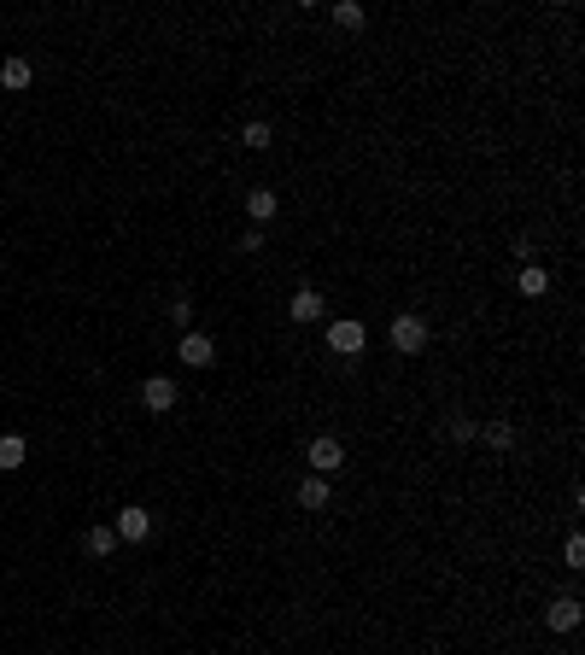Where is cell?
<instances>
[{
  "label": "cell",
  "instance_id": "cell-6",
  "mask_svg": "<svg viewBox=\"0 0 585 655\" xmlns=\"http://www.w3.org/2000/svg\"><path fill=\"white\" fill-rule=\"evenodd\" d=\"M140 404L158 410V416H164V410H176V380H170V375H153L147 387H140Z\"/></svg>",
  "mask_w": 585,
  "mask_h": 655
},
{
  "label": "cell",
  "instance_id": "cell-16",
  "mask_svg": "<svg viewBox=\"0 0 585 655\" xmlns=\"http://www.w3.org/2000/svg\"><path fill=\"white\" fill-rule=\"evenodd\" d=\"M24 457H29V445L18 433H6V439H0V468H24Z\"/></svg>",
  "mask_w": 585,
  "mask_h": 655
},
{
  "label": "cell",
  "instance_id": "cell-20",
  "mask_svg": "<svg viewBox=\"0 0 585 655\" xmlns=\"http://www.w3.org/2000/svg\"><path fill=\"white\" fill-rule=\"evenodd\" d=\"M170 322H176V328H188V322H194V299H170Z\"/></svg>",
  "mask_w": 585,
  "mask_h": 655
},
{
  "label": "cell",
  "instance_id": "cell-8",
  "mask_svg": "<svg viewBox=\"0 0 585 655\" xmlns=\"http://www.w3.org/2000/svg\"><path fill=\"white\" fill-rule=\"evenodd\" d=\"M322 310H328V299H322L317 287H299V293H292V305H287V316H292V322H322Z\"/></svg>",
  "mask_w": 585,
  "mask_h": 655
},
{
  "label": "cell",
  "instance_id": "cell-15",
  "mask_svg": "<svg viewBox=\"0 0 585 655\" xmlns=\"http://www.w3.org/2000/svg\"><path fill=\"white\" fill-rule=\"evenodd\" d=\"M240 140H246L252 153H269V140H276V129H269V124H264V117H252V124H246V129H240Z\"/></svg>",
  "mask_w": 585,
  "mask_h": 655
},
{
  "label": "cell",
  "instance_id": "cell-1",
  "mask_svg": "<svg viewBox=\"0 0 585 655\" xmlns=\"http://www.w3.org/2000/svg\"><path fill=\"white\" fill-rule=\"evenodd\" d=\"M392 351H405V357H416V351H428V322L416 316V310H405V316H392Z\"/></svg>",
  "mask_w": 585,
  "mask_h": 655
},
{
  "label": "cell",
  "instance_id": "cell-9",
  "mask_svg": "<svg viewBox=\"0 0 585 655\" xmlns=\"http://www.w3.org/2000/svg\"><path fill=\"white\" fill-rule=\"evenodd\" d=\"M276 211H281L276 188H252V194H246V217H252L258 228H264V223H276Z\"/></svg>",
  "mask_w": 585,
  "mask_h": 655
},
{
  "label": "cell",
  "instance_id": "cell-14",
  "mask_svg": "<svg viewBox=\"0 0 585 655\" xmlns=\"http://www.w3.org/2000/svg\"><path fill=\"white\" fill-rule=\"evenodd\" d=\"M83 544H88V556L106 562V556L117 550V532H112V527H88V532H83Z\"/></svg>",
  "mask_w": 585,
  "mask_h": 655
},
{
  "label": "cell",
  "instance_id": "cell-2",
  "mask_svg": "<svg viewBox=\"0 0 585 655\" xmlns=\"http://www.w3.org/2000/svg\"><path fill=\"white\" fill-rule=\"evenodd\" d=\"M305 462H310V475H334L340 462H346V445H340L334 433H317V439H310V451H305Z\"/></svg>",
  "mask_w": 585,
  "mask_h": 655
},
{
  "label": "cell",
  "instance_id": "cell-18",
  "mask_svg": "<svg viewBox=\"0 0 585 655\" xmlns=\"http://www.w3.org/2000/svg\"><path fill=\"white\" fill-rule=\"evenodd\" d=\"M451 439H457V445L480 439V421H469V416H451Z\"/></svg>",
  "mask_w": 585,
  "mask_h": 655
},
{
  "label": "cell",
  "instance_id": "cell-10",
  "mask_svg": "<svg viewBox=\"0 0 585 655\" xmlns=\"http://www.w3.org/2000/svg\"><path fill=\"white\" fill-rule=\"evenodd\" d=\"M516 287H521V299H544V293H550V269H544V264H521Z\"/></svg>",
  "mask_w": 585,
  "mask_h": 655
},
{
  "label": "cell",
  "instance_id": "cell-13",
  "mask_svg": "<svg viewBox=\"0 0 585 655\" xmlns=\"http://www.w3.org/2000/svg\"><path fill=\"white\" fill-rule=\"evenodd\" d=\"M328 498H334V491H328V480H322V475L299 480V503H305V509H328Z\"/></svg>",
  "mask_w": 585,
  "mask_h": 655
},
{
  "label": "cell",
  "instance_id": "cell-11",
  "mask_svg": "<svg viewBox=\"0 0 585 655\" xmlns=\"http://www.w3.org/2000/svg\"><path fill=\"white\" fill-rule=\"evenodd\" d=\"M480 439L503 457V451H516V421H480Z\"/></svg>",
  "mask_w": 585,
  "mask_h": 655
},
{
  "label": "cell",
  "instance_id": "cell-4",
  "mask_svg": "<svg viewBox=\"0 0 585 655\" xmlns=\"http://www.w3.org/2000/svg\"><path fill=\"white\" fill-rule=\"evenodd\" d=\"M181 363H188V369H211V363H217V339L211 334H181Z\"/></svg>",
  "mask_w": 585,
  "mask_h": 655
},
{
  "label": "cell",
  "instance_id": "cell-7",
  "mask_svg": "<svg viewBox=\"0 0 585 655\" xmlns=\"http://www.w3.org/2000/svg\"><path fill=\"white\" fill-rule=\"evenodd\" d=\"M544 627H550V632H573V627H580V597H550Z\"/></svg>",
  "mask_w": 585,
  "mask_h": 655
},
{
  "label": "cell",
  "instance_id": "cell-3",
  "mask_svg": "<svg viewBox=\"0 0 585 655\" xmlns=\"http://www.w3.org/2000/svg\"><path fill=\"white\" fill-rule=\"evenodd\" d=\"M363 339H369V328H363V322H351V316L328 322V346H334L340 357H357V351H363Z\"/></svg>",
  "mask_w": 585,
  "mask_h": 655
},
{
  "label": "cell",
  "instance_id": "cell-12",
  "mask_svg": "<svg viewBox=\"0 0 585 655\" xmlns=\"http://www.w3.org/2000/svg\"><path fill=\"white\" fill-rule=\"evenodd\" d=\"M29 83H36V65H29V59H6V65H0V88L18 94V88H29Z\"/></svg>",
  "mask_w": 585,
  "mask_h": 655
},
{
  "label": "cell",
  "instance_id": "cell-19",
  "mask_svg": "<svg viewBox=\"0 0 585 655\" xmlns=\"http://www.w3.org/2000/svg\"><path fill=\"white\" fill-rule=\"evenodd\" d=\"M562 562H568V568H573V573H580V568H585V539H580V532H573V539H568V544H562Z\"/></svg>",
  "mask_w": 585,
  "mask_h": 655
},
{
  "label": "cell",
  "instance_id": "cell-17",
  "mask_svg": "<svg viewBox=\"0 0 585 655\" xmlns=\"http://www.w3.org/2000/svg\"><path fill=\"white\" fill-rule=\"evenodd\" d=\"M334 24H346V29H363V6H357V0H340V6H334Z\"/></svg>",
  "mask_w": 585,
  "mask_h": 655
},
{
  "label": "cell",
  "instance_id": "cell-5",
  "mask_svg": "<svg viewBox=\"0 0 585 655\" xmlns=\"http://www.w3.org/2000/svg\"><path fill=\"white\" fill-rule=\"evenodd\" d=\"M117 539H124V544H140V539H147V532H153V515H147V509H140V503H129V509H124V515H117Z\"/></svg>",
  "mask_w": 585,
  "mask_h": 655
}]
</instances>
